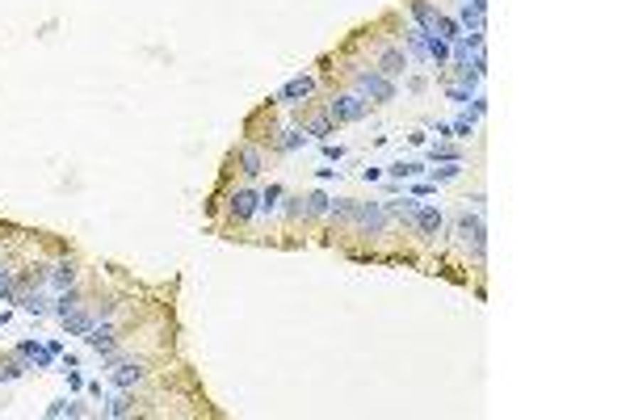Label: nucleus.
<instances>
[{"mask_svg":"<svg viewBox=\"0 0 630 420\" xmlns=\"http://www.w3.org/2000/svg\"><path fill=\"white\" fill-rule=\"evenodd\" d=\"M114 340H118V332H114L110 324H92L89 332H85V345L97 349V353H110V349H114Z\"/></svg>","mask_w":630,"mask_h":420,"instance_id":"nucleus-11","label":"nucleus"},{"mask_svg":"<svg viewBox=\"0 0 630 420\" xmlns=\"http://www.w3.org/2000/svg\"><path fill=\"white\" fill-rule=\"evenodd\" d=\"M450 135L454 139H471V135H475V118H458L450 126Z\"/></svg>","mask_w":630,"mask_h":420,"instance_id":"nucleus-30","label":"nucleus"},{"mask_svg":"<svg viewBox=\"0 0 630 420\" xmlns=\"http://www.w3.org/2000/svg\"><path fill=\"white\" fill-rule=\"evenodd\" d=\"M227 215H231L235 223L257 219V215H261V193H252V189H235V193H231V202H227Z\"/></svg>","mask_w":630,"mask_h":420,"instance_id":"nucleus-6","label":"nucleus"},{"mask_svg":"<svg viewBox=\"0 0 630 420\" xmlns=\"http://www.w3.org/2000/svg\"><path fill=\"white\" fill-rule=\"evenodd\" d=\"M404 43H407V59H429V47H425V34H420V26H407V30H404Z\"/></svg>","mask_w":630,"mask_h":420,"instance_id":"nucleus-17","label":"nucleus"},{"mask_svg":"<svg viewBox=\"0 0 630 420\" xmlns=\"http://www.w3.org/2000/svg\"><path fill=\"white\" fill-rule=\"evenodd\" d=\"M349 223H358L361 232H370V235H383L387 232V223H391V215L383 210V202H358Z\"/></svg>","mask_w":630,"mask_h":420,"instance_id":"nucleus-3","label":"nucleus"},{"mask_svg":"<svg viewBox=\"0 0 630 420\" xmlns=\"http://www.w3.org/2000/svg\"><path fill=\"white\" fill-rule=\"evenodd\" d=\"M328 118L341 126V122H361L365 118V101H361L358 93H341L328 101Z\"/></svg>","mask_w":630,"mask_h":420,"instance_id":"nucleus-5","label":"nucleus"},{"mask_svg":"<svg viewBox=\"0 0 630 420\" xmlns=\"http://www.w3.org/2000/svg\"><path fill=\"white\" fill-rule=\"evenodd\" d=\"M407 227L416 235H425V239H437L442 227H446V215H442V206H416L412 219H407Z\"/></svg>","mask_w":630,"mask_h":420,"instance_id":"nucleus-4","label":"nucleus"},{"mask_svg":"<svg viewBox=\"0 0 630 420\" xmlns=\"http://www.w3.org/2000/svg\"><path fill=\"white\" fill-rule=\"evenodd\" d=\"M76 307H80V294H76V286H72V290H59V298H55V307H50V311L63 320V316H68V311H76Z\"/></svg>","mask_w":630,"mask_h":420,"instance_id":"nucleus-20","label":"nucleus"},{"mask_svg":"<svg viewBox=\"0 0 630 420\" xmlns=\"http://www.w3.org/2000/svg\"><path fill=\"white\" fill-rule=\"evenodd\" d=\"M311 93H315V76H294V80H286L269 101L273 105H299V101H307Z\"/></svg>","mask_w":630,"mask_h":420,"instance_id":"nucleus-7","label":"nucleus"},{"mask_svg":"<svg viewBox=\"0 0 630 420\" xmlns=\"http://www.w3.org/2000/svg\"><path fill=\"white\" fill-rule=\"evenodd\" d=\"M26 370H30L26 357H9V362H0V382H17Z\"/></svg>","mask_w":630,"mask_h":420,"instance_id":"nucleus-21","label":"nucleus"},{"mask_svg":"<svg viewBox=\"0 0 630 420\" xmlns=\"http://www.w3.org/2000/svg\"><path fill=\"white\" fill-rule=\"evenodd\" d=\"M46 416H50V420H59V416H85V408H80L76 399H55V404L46 408Z\"/></svg>","mask_w":630,"mask_h":420,"instance_id":"nucleus-22","label":"nucleus"},{"mask_svg":"<svg viewBox=\"0 0 630 420\" xmlns=\"http://www.w3.org/2000/svg\"><path fill=\"white\" fill-rule=\"evenodd\" d=\"M277 147H282V151H294V147H303V131H282Z\"/></svg>","mask_w":630,"mask_h":420,"instance_id":"nucleus-31","label":"nucleus"},{"mask_svg":"<svg viewBox=\"0 0 630 420\" xmlns=\"http://www.w3.org/2000/svg\"><path fill=\"white\" fill-rule=\"evenodd\" d=\"M425 173V164H416V160H395V164H387V177L391 181H407V177H420Z\"/></svg>","mask_w":630,"mask_h":420,"instance_id":"nucleus-18","label":"nucleus"},{"mask_svg":"<svg viewBox=\"0 0 630 420\" xmlns=\"http://www.w3.org/2000/svg\"><path fill=\"white\" fill-rule=\"evenodd\" d=\"M277 202H282V185H269L265 193H261V215H273Z\"/></svg>","mask_w":630,"mask_h":420,"instance_id":"nucleus-28","label":"nucleus"},{"mask_svg":"<svg viewBox=\"0 0 630 420\" xmlns=\"http://www.w3.org/2000/svg\"><path fill=\"white\" fill-rule=\"evenodd\" d=\"M358 97L361 101H378V105H387V101H395V80L383 76L378 68H374V72H361L358 76Z\"/></svg>","mask_w":630,"mask_h":420,"instance_id":"nucleus-2","label":"nucleus"},{"mask_svg":"<svg viewBox=\"0 0 630 420\" xmlns=\"http://www.w3.org/2000/svg\"><path fill=\"white\" fill-rule=\"evenodd\" d=\"M92 324H97V320H92L85 307H76V311H68V316H63V332H68V336H85Z\"/></svg>","mask_w":630,"mask_h":420,"instance_id":"nucleus-15","label":"nucleus"},{"mask_svg":"<svg viewBox=\"0 0 630 420\" xmlns=\"http://www.w3.org/2000/svg\"><path fill=\"white\" fill-rule=\"evenodd\" d=\"M458 239H462V248L475 257V261H484V252H488V227H484V210H462L458 215Z\"/></svg>","mask_w":630,"mask_h":420,"instance_id":"nucleus-1","label":"nucleus"},{"mask_svg":"<svg viewBox=\"0 0 630 420\" xmlns=\"http://www.w3.org/2000/svg\"><path fill=\"white\" fill-rule=\"evenodd\" d=\"M303 135H311V139L328 143V139H332V135H336V122H332L328 114H319V118H311V122L303 126Z\"/></svg>","mask_w":630,"mask_h":420,"instance_id":"nucleus-16","label":"nucleus"},{"mask_svg":"<svg viewBox=\"0 0 630 420\" xmlns=\"http://www.w3.org/2000/svg\"><path fill=\"white\" fill-rule=\"evenodd\" d=\"M76 274H80V269H76L72 261H59V265L46 274V281H50V290H72V286H76Z\"/></svg>","mask_w":630,"mask_h":420,"instance_id":"nucleus-14","label":"nucleus"},{"mask_svg":"<svg viewBox=\"0 0 630 420\" xmlns=\"http://www.w3.org/2000/svg\"><path fill=\"white\" fill-rule=\"evenodd\" d=\"M105 416H131V399H127V391H118V395H110L105 399Z\"/></svg>","mask_w":630,"mask_h":420,"instance_id":"nucleus-24","label":"nucleus"},{"mask_svg":"<svg viewBox=\"0 0 630 420\" xmlns=\"http://www.w3.org/2000/svg\"><path fill=\"white\" fill-rule=\"evenodd\" d=\"M437 30H442V38H446V43H458V38H462L458 17H446V13H442V26H437Z\"/></svg>","mask_w":630,"mask_h":420,"instance_id":"nucleus-27","label":"nucleus"},{"mask_svg":"<svg viewBox=\"0 0 630 420\" xmlns=\"http://www.w3.org/2000/svg\"><path fill=\"white\" fill-rule=\"evenodd\" d=\"M261 168H265L261 151H257V147H240V173H244V177H257Z\"/></svg>","mask_w":630,"mask_h":420,"instance_id":"nucleus-19","label":"nucleus"},{"mask_svg":"<svg viewBox=\"0 0 630 420\" xmlns=\"http://www.w3.org/2000/svg\"><path fill=\"white\" fill-rule=\"evenodd\" d=\"M21 311H30V316H50V303H46L43 290H17V298H13Z\"/></svg>","mask_w":630,"mask_h":420,"instance_id":"nucleus-12","label":"nucleus"},{"mask_svg":"<svg viewBox=\"0 0 630 420\" xmlns=\"http://www.w3.org/2000/svg\"><path fill=\"white\" fill-rule=\"evenodd\" d=\"M328 193H319V189H311L307 198H303V215H328Z\"/></svg>","mask_w":630,"mask_h":420,"instance_id":"nucleus-23","label":"nucleus"},{"mask_svg":"<svg viewBox=\"0 0 630 420\" xmlns=\"http://www.w3.org/2000/svg\"><path fill=\"white\" fill-rule=\"evenodd\" d=\"M143 378H147V366H143V362H118V357L110 362V382H114L118 391H131V387H139Z\"/></svg>","mask_w":630,"mask_h":420,"instance_id":"nucleus-8","label":"nucleus"},{"mask_svg":"<svg viewBox=\"0 0 630 420\" xmlns=\"http://www.w3.org/2000/svg\"><path fill=\"white\" fill-rule=\"evenodd\" d=\"M407 63H412V59H407V50H400V47H387V50H383V59H378V72L395 80V76L404 72Z\"/></svg>","mask_w":630,"mask_h":420,"instance_id":"nucleus-13","label":"nucleus"},{"mask_svg":"<svg viewBox=\"0 0 630 420\" xmlns=\"http://www.w3.org/2000/svg\"><path fill=\"white\" fill-rule=\"evenodd\" d=\"M63 374H68V391H85V374L76 370V366H68Z\"/></svg>","mask_w":630,"mask_h":420,"instance_id":"nucleus-33","label":"nucleus"},{"mask_svg":"<svg viewBox=\"0 0 630 420\" xmlns=\"http://www.w3.org/2000/svg\"><path fill=\"white\" fill-rule=\"evenodd\" d=\"M446 97H450L454 105H466V101L475 97V89H466V85H446Z\"/></svg>","mask_w":630,"mask_h":420,"instance_id":"nucleus-29","label":"nucleus"},{"mask_svg":"<svg viewBox=\"0 0 630 420\" xmlns=\"http://www.w3.org/2000/svg\"><path fill=\"white\" fill-rule=\"evenodd\" d=\"M412 26H420L425 34H442V9H433L429 0H412Z\"/></svg>","mask_w":630,"mask_h":420,"instance_id":"nucleus-10","label":"nucleus"},{"mask_svg":"<svg viewBox=\"0 0 630 420\" xmlns=\"http://www.w3.org/2000/svg\"><path fill=\"white\" fill-rule=\"evenodd\" d=\"M429 156H433V160H458V151H454L450 143H433V147H429Z\"/></svg>","mask_w":630,"mask_h":420,"instance_id":"nucleus-32","label":"nucleus"},{"mask_svg":"<svg viewBox=\"0 0 630 420\" xmlns=\"http://www.w3.org/2000/svg\"><path fill=\"white\" fill-rule=\"evenodd\" d=\"M324 156H328V160H341V156H345V147H341V143H324Z\"/></svg>","mask_w":630,"mask_h":420,"instance_id":"nucleus-35","label":"nucleus"},{"mask_svg":"<svg viewBox=\"0 0 630 420\" xmlns=\"http://www.w3.org/2000/svg\"><path fill=\"white\" fill-rule=\"evenodd\" d=\"M429 193H437L433 181H420V185H412V198H429Z\"/></svg>","mask_w":630,"mask_h":420,"instance_id":"nucleus-34","label":"nucleus"},{"mask_svg":"<svg viewBox=\"0 0 630 420\" xmlns=\"http://www.w3.org/2000/svg\"><path fill=\"white\" fill-rule=\"evenodd\" d=\"M462 173V160H442V168H433V185L437 181H454Z\"/></svg>","mask_w":630,"mask_h":420,"instance_id":"nucleus-26","label":"nucleus"},{"mask_svg":"<svg viewBox=\"0 0 630 420\" xmlns=\"http://www.w3.org/2000/svg\"><path fill=\"white\" fill-rule=\"evenodd\" d=\"M17 357H26L30 370H50L59 353H55L50 345H38V340H21V345H17Z\"/></svg>","mask_w":630,"mask_h":420,"instance_id":"nucleus-9","label":"nucleus"},{"mask_svg":"<svg viewBox=\"0 0 630 420\" xmlns=\"http://www.w3.org/2000/svg\"><path fill=\"white\" fill-rule=\"evenodd\" d=\"M466 4H475V9H484V13H488V0H466Z\"/></svg>","mask_w":630,"mask_h":420,"instance_id":"nucleus-36","label":"nucleus"},{"mask_svg":"<svg viewBox=\"0 0 630 420\" xmlns=\"http://www.w3.org/2000/svg\"><path fill=\"white\" fill-rule=\"evenodd\" d=\"M17 290H21V286H17V278H13V269H4V265H0V303H13V298H17Z\"/></svg>","mask_w":630,"mask_h":420,"instance_id":"nucleus-25","label":"nucleus"}]
</instances>
